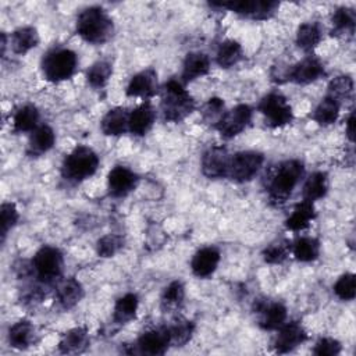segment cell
<instances>
[{
    "instance_id": "36",
    "label": "cell",
    "mask_w": 356,
    "mask_h": 356,
    "mask_svg": "<svg viewBox=\"0 0 356 356\" xmlns=\"http://www.w3.org/2000/svg\"><path fill=\"white\" fill-rule=\"evenodd\" d=\"M338 115H339V103L330 96H325L324 99H321V102L317 104V107L313 111V120L323 127L334 124L338 120Z\"/></svg>"
},
{
    "instance_id": "5",
    "label": "cell",
    "mask_w": 356,
    "mask_h": 356,
    "mask_svg": "<svg viewBox=\"0 0 356 356\" xmlns=\"http://www.w3.org/2000/svg\"><path fill=\"white\" fill-rule=\"evenodd\" d=\"M78 64L75 51L65 47H57L49 50L42 58V71L47 81L61 82L70 79Z\"/></svg>"
},
{
    "instance_id": "41",
    "label": "cell",
    "mask_w": 356,
    "mask_h": 356,
    "mask_svg": "<svg viewBox=\"0 0 356 356\" xmlns=\"http://www.w3.org/2000/svg\"><path fill=\"white\" fill-rule=\"evenodd\" d=\"M124 246V238L117 234H107L97 241L96 250L100 257H113Z\"/></svg>"
},
{
    "instance_id": "14",
    "label": "cell",
    "mask_w": 356,
    "mask_h": 356,
    "mask_svg": "<svg viewBox=\"0 0 356 356\" xmlns=\"http://www.w3.org/2000/svg\"><path fill=\"white\" fill-rule=\"evenodd\" d=\"M138 175L124 165H115L107 177L108 192L114 197H124L131 193L138 185Z\"/></svg>"
},
{
    "instance_id": "27",
    "label": "cell",
    "mask_w": 356,
    "mask_h": 356,
    "mask_svg": "<svg viewBox=\"0 0 356 356\" xmlns=\"http://www.w3.org/2000/svg\"><path fill=\"white\" fill-rule=\"evenodd\" d=\"M8 342L15 349H26L35 342V328L31 321L19 320L8 330Z\"/></svg>"
},
{
    "instance_id": "11",
    "label": "cell",
    "mask_w": 356,
    "mask_h": 356,
    "mask_svg": "<svg viewBox=\"0 0 356 356\" xmlns=\"http://www.w3.org/2000/svg\"><path fill=\"white\" fill-rule=\"evenodd\" d=\"M253 310L259 314V325L266 331L278 330L286 320V307L281 302L257 299L253 303Z\"/></svg>"
},
{
    "instance_id": "1",
    "label": "cell",
    "mask_w": 356,
    "mask_h": 356,
    "mask_svg": "<svg viewBox=\"0 0 356 356\" xmlns=\"http://www.w3.org/2000/svg\"><path fill=\"white\" fill-rule=\"evenodd\" d=\"M76 32L88 43L103 44L111 39L114 24L104 8L92 6L78 15Z\"/></svg>"
},
{
    "instance_id": "34",
    "label": "cell",
    "mask_w": 356,
    "mask_h": 356,
    "mask_svg": "<svg viewBox=\"0 0 356 356\" xmlns=\"http://www.w3.org/2000/svg\"><path fill=\"white\" fill-rule=\"evenodd\" d=\"M243 57L242 46L232 39L224 40L216 54V61L221 68H229L235 64H238Z\"/></svg>"
},
{
    "instance_id": "10",
    "label": "cell",
    "mask_w": 356,
    "mask_h": 356,
    "mask_svg": "<svg viewBox=\"0 0 356 356\" xmlns=\"http://www.w3.org/2000/svg\"><path fill=\"white\" fill-rule=\"evenodd\" d=\"M252 108L248 104H238L234 108L225 111L214 128L225 139H231L239 135L248 128L252 121Z\"/></svg>"
},
{
    "instance_id": "2",
    "label": "cell",
    "mask_w": 356,
    "mask_h": 356,
    "mask_svg": "<svg viewBox=\"0 0 356 356\" xmlns=\"http://www.w3.org/2000/svg\"><path fill=\"white\" fill-rule=\"evenodd\" d=\"M195 108V100L177 79H170L161 89V111L165 121L179 122Z\"/></svg>"
},
{
    "instance_id": "12",
    "label": "cell",
    "mask_w": 356,
    "mask_h": 356,
    "mask_svg": "<svg viewBox=\"0 0 356 356\" xmlns=\"http://www.w3.org/2000/svg\"><path fill=\"white\" fill-rule=\"evenodd\" d=\"M231 156L222 146H213L202 156V172L210 179L228 177Z\"/></svg>"
},
{
    "instance_id": "25",
    "label": "cell",
    "mask_w": 356,
    "mask_h": 356,
    "mask_svg": "<svg viewBox=\"0 0 356 356\" xmlns=\"http://www.w3.org/2000/svg\"><path fill=\"white\" fill-rule=\"evenodd\" d=\"M332 35L341 38H352L356 26V14L350 7H339L331 17Z\"/></svg>"
},
{
    "instance_id": "40",
    "label": "cell",
    "mask_w": 356,
    "mask_h": 356,
    "mask_svg": "<svg viewBox=\"0 0 356 356\" xmlns=\"http://www.w3.org/2000/svg\"><path fill=\"white\" fill-rule=\"evenodd\" d=\"M291 253V243L289 241H278L271 245H268L263 250V259L268 264H280L282 263L288 254Z\"/></svg>"
},
{
    "instance_id": "6",
    "label": "cell",
    "mask_w": 356,
    "mask_h": 356,
    "mask_svg": "<svg viewBox=\"0 0 356 356\" xmlns=\"http://www.w3.org/2000/svg\"><path fill=\"white\" fill-rule=\"evenodd\" d=\"M63 253L54 246H42L32 259V267L36 280L46 285L60 278L63 273Z\"/></svg>"
},
{
    "instance_id": "28",
    "label": "cell",
    "mask_w": 356,
    "mask_h": 356,
    "mask_svg": "<svg viewBox=\"0 0 356 356\" xmlns=\"http://www.w3.org/2000/svg\"><path fill=\"white\" fill-rule=\"evenodd\" d=\"M138 306H139V298L136 293L129 292L122 295L114 305L113 321L120 325L129 323L135 317Z\"/></svg>"
},
{
    "instance_id": "16",
    "label": "cell",
    "mask_w": 356,
    "mask_h": 356,
    "mask_svg": "<svg viewBox=\"0 0 356 356\" xmlns=\"http://www.w3.org/2000/svg\"><path fill=\"white\" fill-rule=\"evenodd\" d=\"M325 74L323 63L313 56H309L303 58L302 61L296 63L286 74V78L291 82H295L298 85H307L318 78H321Z\"/></svg>"
},
{
    "instance_id": "39",
    "label": "cell",
    "mask_w": 356,
    "mask_h": 356,
    "mask_svg": "<svg viewBox=\"0 0 356 356\" xmlns=\"http://www.w3.org/2000/svg\"><path fill=\"white\" fill-rule=\"evenodd\" d=\"M353 93V79L349 75H339L328 83V95L338 103L348 100Z\"/></svg>"
},
{
    "instance_id": "15",
    "label": "cell",
    "mask_w": 356,
    "mask_h": 356,
    "mask_svg": "<svg viewBox=\"0 0 356 356\" xmlns=\"http://www.w3.org/2000/svg\"><path fill=\"white\" fill-rule=\"evenodd\" d=\"M171 345L167 325L143 332L136 341V350L145 355H163Z\"/></svg>"
},
{
    "instance_id": "30",
    "label": "cell",
    "mask_w": 356,
    "mask_h": 356,
    "mask_svg": "<svg viewBox=\"0 0 356 356\" xmlns=\"http://www.w3.org/2000/svg\"><path fill=\"white\" fill-rule=\"evenodd\" d=\"M39 111L33 104L21 106L13 117V128L15 132H32L38 128Z\"/></svg>"
},
{
    "instance_id": "35",
    "label": "cell",
    "mask_w": 356,
    "mask_h": 356,
    "mask_svg": "<svg viewBox=\"0 0 356 356\" xmlns=\"http://www.w3.org/2000/svg\"><path fill=\"white\" fill-rule=\"evenodd\" d=\"M184 299H185V286L181 281L177 280L170 282L164 288L161 293L160 305L164 312H174L182 306Z\"/></svg>"
},
{
    "instance_id": "47",
    "label": "cell",
    "mask_w": 356,
    "mask_h": 356,
    "mask_svg": "<svg viewBox=\"0 0 356 356\" xmlns=\"http://www.w3.org/2000/svg\"><path fill=\"white\" fill-rule=\"evenodd\" d=\"M6 33H1V54H4V50H6Z\"/></svg>"
},
{
    "instance_id": "29",
    "label": "cell",
    "mask_w": 356,
    "mask_h": 356,
    "mask_svg": "<svg viewBox=\"0 0 356 356\" xmlns=\"http://www.w3.org/2000/svg\"><path fill=\"white\" fill-rule=\"evenodd\" d=\"M39 43V33L33 26H21L11 35V47L17 54H25Z\"/></svg>"
},
{
    "instance_id": "45",
    "label": "cell",
    "mask_w": 356,
    "mask_h": 356,
    "mask_svg": "<svg viewBox=\"0 0 356 356\" xmlns=\"http://www.w3.org/2000/svg\"><path fill=\"white\" fill-rule=\"evenodd\" d=\"M313 353L317 356H335L341 353V343L330 337L320 338L313 349Z\"/></svg>"
},
{
    "instance_id": "19",
    "label": "cell",
    "mask_w": 356,
    "mask_h": 356,
    "mask_svg": "<svg viewBox=\"0 0 356 356\" xmlns=\"http://www.w3.org/2000/svg\"><path fill=\"white\" fill-rule=\"evenodd\" d=\"M156 120V111L149 102H143L129 113L128 131L135 136L146 135L153 127Z\"/></svg>"
},
{
    "instance_id": "22",
    "label": "cell",
    "mask_w": 356,
    "mask_h": 356,
    "mask_svg": "<svg viewBox=\"0 0 356 356\" xmlns=\"http://www.w3.org/2000/svg\"><path fill=\"white\" fill-rule=\"evenodd\" d=\"M210 70V58L202 51L188 53L182 65V79L185 82L204 76Z\"/></svg>"
},
{
    "instance_id": "44",
    "label": "cell",
    "mask_w": 356,
    "mask_h": 356,
    "mask_svg": "<svg viewBox=\"0 0 356 356\" xmlns=\"http://www.w3.org/2000/svg\"><path fill=\"white\" fill-rule=\"evenodd\" d=\"M224 114V100L220 97H210L203 106L202 117L206 122L216 125Z\"/></svg>"
},
{
    "instance_id": "38",
    "label": "cell",
    "mask_w": 356,
    "mask_h": 356,
    "mask_svg": "<svg viewBox=\"0 0 356 356\" xmlns=\"http://www.w3.org/2000/svg\"><path fill=\"white\" fill-rule=\"evenodd\" d=\"M111 72H113V68L108 61H104V60L96 61L86 71L88 83L92 88H103L107 83V81L110 79Z\"/></svg>"
},
{
    "instance_id": "20",
    "label": "cell",
    "mask_w": 356,
    "mask_h": 356,
    "mask_svg": "<svg viewBox=\"0 0 356 356\" xmlns=\"http://www.w3.org/2000/svg\"><path fill=\"white\" fill-rule=\"evenodd\" d=\"M82 296L83 286L74 277L61 280L56 286V302L64 310H70L76 306L81 302Z\"/></svg>"
},
{
    "instance_id": "37",
    "label": "cell",
    "mask_w": 356,
    "mask_h": 356,
    "mask_svg": "<svg viewBox=\"0 0 356 356\" xmlns=\"http://www.w3.org/2000/svg\"><path fill=\"white\" fill-rule=\"evenodd\" d=\"M167 328L170 332L171 345L182 346L191 341V338L193 335L195 325L192 321H189L186 318H178L171 325H167Z\"/></svg>"
},
{
    "instance_id": "17",
    "label": "cell",
    "mask_w": 356,
    "mask_h": 356,
    "mask_svg": "<svg viewBox=\"0 0 356 356\" xmlns=\"http://www.w3.org/2000/svg\"><path fill=\"white\" fill-rule=\"evenodd\" d=\"M157 72L153 68H146L138 74H135L128 86L127 96L129 97H152L157 93Z\"/></svg>"
},
{
    "instance_id": "21",
    "label": "cell",
    "mask_w": 356,
    "mask_h": 356,
    "mask_svg": "<svg viewBox=\"0 0 356 356\" xmlns=\"http://www.w3.org/2000/svg\"><path fill=\"white\" fill-rule=\"evenodd\" d=\"M89 345V334L85 327L68 330L58 342V350L64 355L82 353Z\"/></svg>"
},
{
    "instance_id": "18",
    "label": "cell",
    "mask_w": 356,
    "mask_h": 356,
    "mask_svg": "<svg viewBox=\"0 0 356 356\" xmlns=\"http://www.w3.org/2000/svg\"><path fill=\"white\" fill-rule=\"evenodd\" d=\"M220 257H221L220 252L214 246H204V248L199 249L193 254L192 261H191L192 273L199 278L210 277L216 271V268L220 263Z\"/></svg>"
},
{
    "instance_id": "46",
    "label": "cell",
    "mask_w": 356,
    "mask_h": 356,
    "mask_svg": "<svg viewBox=\"0 0 356 356\" xmlns=\"http://www.w3.org/2000/svg\"><path fill=\"white\" fill-rule=\"evenodd\" d=\"M346 135L350 142L355 139V113L352 111L346 120Z\"/></svg>"
},
{
    "instance_id": "9",
    "label": "cell",
    "mask_w": 356,
    "mask_h": 356,
    "mask_svg": "<svg viewBox=\"0 0 356 356\" xmlns=\"http://www.w3.org/2000/svg\"><path fill=\"white\" fill-rule=\"evenodd\" d=\"M263 161L264 156L259 152L248 150L235 153L229 161L228 177L236 182H248L259 172Z\"/></svg>"
},
{
    "instance_id": "26",
    "label": "cell",
    "mask_w": 356,
    "mask_h": 356,
    "mask_svg": "<svg viewBox=\"0 0 356 356\" xmlns=\"http://www.w3.org/2000/svg\"><path fill=\"white\" fill-rule=\"evenodd\" d=\"M56 142V135L51 127L40 125L35 131H32L28 142V154L40 156L49 152Z\"/></svg>"
},
{
    "instance_id": "13",
    "label": "cell",
    "mask_w": 356,
    "mask_h": 356,
    "mask_svg": "<svg viewBox=\"0 0 356 356\" xmlns=\"http://www.w3.org/2000/svg\"><path fill=\"white\" fill-rule=\"evenodd\" d=\"M307 338L303 325L298 321L284 323L278 328V334L274 341V348L277 353H288L302 345Z\"/></svg>"
},
{
    "instance_id": "33",
    "label": "cell",
    "mask_w": 356,
    "mask_h": 356,
    "mask_svg": "<svg viewBox=\"0 0 356 356\" xmlns=\"http://www.w3.org/2000/svg\"><path fill=\"white\" fill-rule=\"evenodd\" d=\"M321 38V26L317 22H305L298 28L296 44L305 51H312L320 43Z\"/></svg>"
},
{
    "instance_id": "3",
    "label": "cell",
    "mask_w": 356,
    "mask_h": 356,
    "mask_svg": "<svg viewBox=\"0 0 356 356\" xmlns=\"http://www.w3.org/2000/svg\"><path fill=\"white\" fill-rule=\"evenodd\" d=\"M305 167L299 160H286L277 167L270 185H268V197L274 204H282L292 195L295 186L303 177Z\"/></svg>"
},
{
    "instance_id": "43",
    "label": "cell",
    "mask_w": 356,
    "mask_h": 356,
    "mask_svg": "<svg viewBox=\"0 0 356 356\" xmlns=\"http://www.w3.org/2000/svg\"><path fill=\"white\" fill-rule=\"evenodd\" d=\"M334 293L341 300H353L356 295L355 289V274L345 273L334 284Z\"/></svg>"
},
{
    "instance_id": "42",
    "label": "cell",
    "mask_w": 356,
    "mask_h": 356,
    "mask_svg": "<svg viewBox=\"0 0 356 356\" xmlns=\"http://www.w3.org/2000/svg\"><path fill=\"white\" fill-rule=\"evenodd\" d=\"M18 221V210L14 203H3L0 209V227H1V242H4L7 234L14 228Z\"/></svg>"
},
{
    "instance_id": "24",
    "label": "cell",
    "mask_w": 356,
    "mask_h": 356,
    "mask_svg": "<svg viewBox=\"0 0 356 356\" xmlns=\"http://www.w3.org/2000/svg\"><path fill=\"white\" fill-rule=\"evenodd\" d=\"M314 217H316V210H314L313 202L302 200L293 207L291 216L285 220V227L289 231H295V232L303 231L310 225Z\"/></svg>"
},
{
    "instance_id": "32",
    "label": "cell",
    "mask_w": 356,
    "mask_h": 356,
    "mask_svg": "<svg viewBox=\"0 0 356 356\" xmlns=\"http://www.w3.org/2000/svg\"><path fill=\"white\" fill-rule=\"evenodd\" d=\"M295 259L303 263L313 261L320 254V242L312 236H300L291 245Z\"/></svg>"
},
{
    "instance_id": "23",
    "label": "cell",
    "mask_w": 356,
    "mask_h": 356,
    "mask_svg": "<svg viewBox=\"0 0 356 356\" xmlns=\"http://www.w3.org/2000/svg\"><path fill=\"white\" fill-rule=\"evenodd\" d=\"M129 113L122 107H114L108 110L100 121V128L104 135L120 136L128 129Z\"/></svg>"
},
{
    "instance_id": "8",
    "label": "cell",
    "mask_w": 356,
    "mask_h": 356,
    "mask_svg": "<svg viewBox=\"0 0 356 356\" xmlns=\"http://www.w3.org/2000/svg\"><path fill=\"white\" fill-rule=\"evenodd\" d=\"M210 7L227 8L241 17L250 19H267L277 13L280 3L274 0H239L210 3Z\"/></svg>"
},
{
    "instance_id": "4",
    "label": "cell",
    "mask_w": 356,
    "mask_h": 356,
    "mask_svg": "<svg viewBox=\"0 0 356 356\" xmlns=\"http://www.w3.org/2000/svg\"><path fill=\"white\" fill-rule=\"evenodd\" d=\"M99 167V156L88 146H76L63 161L61 175L67 182L78 184L92 177Z\"/></svg>"
},
{
    "instance_id": "7",
    "label": "cell",
    "mask_w": 356,
    "mask_h": 356,
    "mask_svg": "<svg viewBox=\"0 0 356 356\" xmlns=\"http://www.w3.org/2000/svg\"><path fill=\"white\" fill-rule=\"evenodd\" d=\"M259 111L264 115L266 124L271 128H281L292 122L293 113L286 97L278 92L266 95L259 106Z\"/></svg>"
},
{
    "instance_id": "31",
    "label": "cell",
    "mask_w": 356,
    "mask_h": 356,
    "mask_svg": "<svg viewBox=\"0 0 356 356\" xmlns=\"http://www.w3.org/2000/svg\"><path fill=\"white\" fill-rule=\"evenodd\" d=\"M327 191H328L327 174L323 171H316L306 179L303 185V189H302L303 200L314 202L317 199H321L325 196Z\"/></svg>"
}]
</instances>
